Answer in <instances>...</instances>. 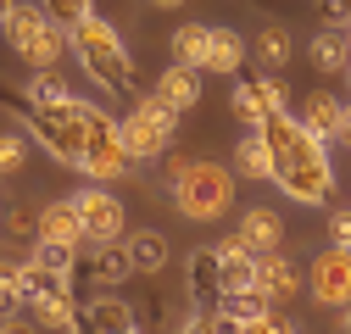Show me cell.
Masks as SVG:
<instances>
[{"instance_id": "obj_18", "label": "cell", "mask_w": 351, "mask_h": 334, "mask_svg": "<svg viewBox=\"0 0 351 334\" xmlns=\"http://www.w3.org/2000/svg\"><path fill=\"white\" fill-rule=\"evenodd\" d=\"M306 56H313L318 73H351V28H324L313 34V45H306Z\"/></svg>"}, {"instance_id": "obj_22", "label": "cell", "mask_w": 351, "mask_h": 334, "mask_svg": "<svg viewBox=\"0 0 351 334\" xmlns=\"http://www.w3.org/2000/svg\"><path fill=\"white\" fill-rule=\"evenodd\" d=\"M340 117H346V106H340L329 90L306 95V106H301V123H306L313 134H324V140H340Z\"/></svg>"}, {"instance_id": "obj_35", "label": "cell", "mask_w": 351, "mask_h": 334, "mask_svg": "<svg viewBox=\"0 0 351 334\" xmlns=\"http://www.w3.org/2000/svg\"><path fill=\"white\" fill-rule=\"evenodd\" d=\"M346 201H351V195H346Z\"/></svg>"}, {"instance_id": "obj_28", "label": "cell", "mask_w": 351, "mask_h": 334, "mask_svg": "<svg viewBox=\"0 0 351 334\" xmlns=\"http://www.w3.org/2000/svg\"><path fill=\"white\" fill-rule=\"evenodd\" d=\"M39 6H45V12H51V17H56V23L67 28V34H73V28L84 23V17L95 12V0H39Z\"/></svg>"}, {"instance_id": "obj_31", "label": "cell", "mask_w": 351, "mask_h": 334, "mask_svg": "<svg viewBox=\"0 0 351 334\" xmlns=\"http://www.w3.org/2000/svg\"><path fill=\"white\" fill-rule=\"evenodd\" d=\"M324 28H351V0H318Z\"/></svg>"}, {"instance_id": "obj_7", "label": "cell", "mask_w": 351, "mask_h": 334, "mask_svg": "<svg viewBox=\"0 0 351 334\" xmlns=\"http://www.w3.org/2000/svg\"><path fill=\"white\" fill-rule=\"evenodd\" d=\"M173 129H179V112H167L156 95H145L134 112L123 117V134H128V151H134V162H156V156H167Z\"/></svg>"}, {"instance_id": "obj_21", "label": "cell", "mask_w": 351, "mask_h": 334, "mask_svg": "<svg viewBox=\"0 0 351 334\" xmlns=\"http://www.w3.org/2000/svg\"><path fill=\"white\" fill-rule=\"evenodd\" d=\"M240 67H245V39L234 28L212 23V34H206V73H240Z\"/></svg>"}, {"instance_id": "obj_2", "label": "cell", "mask_w": 351, "mask_h": 334, "mask_svg": "<svg viewBox=\"0 0 351 334\" xmlns=\"http://www.w3.org/2000/svg\"><path fill=\"white\" fill-rule=\"evenodd\" d=\"M167 195H173V206H179V218L217 223V218H229V206H234V173H229V167H217V162L190 156L179 167V179L167 184Z\"/></svg>"}, {"instance_id": "obj_34", "label": "cell", "mask_w": 351, "mask_h": 334, "mask_svg": "<svg viewBox=\"0 0 351 334\" xmlns=\"http://www.w3.org/2000/svg\"><path fill=\"white\" fill-rule=\"evenodd\" d=\"M151 6H184V0H151Z\"/></svg>"}, {"instance_id": "obj_26", "label": "cell", "mask_w": 351, "mask_h": 334, "mask_svg": "<svg viewBox=\"0 0 351 334\" xmlns=\"http://www.w3.org/2000/svg\"><path fill=\"white\" fill-rule=\"evenodd\" d=\"M28 101H39V106H62V101H78V95H73V84H67L62 73L39 67V73L28 78Z\"/></svg>"}, {"instance_id": "obj_17", "label": "cell", "mask_w": 351, "mask_h": 334, "mask_svg": "<svg viewBox=\"0 0 351 334\" xmlns=\"http://www.w3.org/2000/svg\"><path fill=\"white\" fill-rule=\"evenodd\" d=\"M123 245H128V257H134V273H145V279H156L167 268V257H173L162 229H134V234H123Z\"/></svg>"}, {"instance_id": "obj_32", "label": "cell", "mask_w": 351, "mask_h": 334, "mask_svg": "<svg viewBox=\"0 0 351 334\" xmlns=\"http://www.w3.org/2000/svg\"><path fill=\"white\" fill-rule=\"evenodd\" d=\"M329 240H335V245H351V201L329 212Z\"/></svg>"}, {"instance_id": "obj_12", "label": "cell", "mask_w": 351, "mask_h": 334, "mask_svg": "<svg viewBox=\"0 0 351 334\" xmlns=\"http://www.w3.org/2000/svg\"><path fill=\"white\" fill-rule=\"evenodd\" d=\"M256 290H262V296H268L274 307L295 301V290H301V273H295V262L285 257V250H262V257H256Z\"/></svg>"}, {"instance_id": "obj_8", "label": "cell", "mask_w": 351, "mask_h": 334, "mask_svg": "<svg viewBox=\"0 0 351 334\" xmlns=\"http://www.w3.org/2000/svg\"><path fill=\"white\" fill-rule=\"evenodd\" d=\"M306 290H313V301H324V307H351V245H324L318 257H313V268H306Z\"/></svg>"}, {"instance_id": "obj_23", "label": "cell", "mask_w": 351, "mask_h": 334, "mask_svg": "<svg viewBox=\"0 0 351 334\" xmlns=\"http://www.w3.org/2000/svg\"><path fill=\"white\" fill-rule=\"evenodd\" d=\"M206 34L212 23H184V28H173V62H190L206 73Z\"/></svg>"}, {"instance_id": "obj_27", "label": "cell", "mask_w": 351, "mask_h": 334, "mask_svg": "<svg viewBox=\"0 0 351 334\" xmlns=\"http://www.w3.org/2000/svg\"><path fill=\"white\" fill-rule=\"evenodd\" d=\"M256 90H262V101H268V123H274V117H285V112H295V106H290V90H285V78H279L274 67H262Z\"/></svg>"}, {"instance_id": "obj_11", "label": "cell", "mask_w": 351, "mask_h": 334, "mask_svg": "<svg viewBox=\"0 0 351 334\" xmlns=\"http://www.w3.org/2000/svg\"><path fill=\"white\" fill-rule=\"evenodd\" d=\"M34 240H51V245H73V250H84L90 245V234H84V212H78V201L67 195V201H45L39 206V234Z\"/></svg>"}, {"instance_id": "obj_25", "label": "cell", "mask_w": 351, "mask_h": 334, "mask_svg": "<svg viewBox=\"0 0 351 334\" xmlns=\"http://www.w3.org/2000/svg\"><path fill=\"white\" fill-rule=\"evenodd\" d=\"M229 106H234V117L245 123V129H268V101H262L256 78H251V84H234V90H229Z\"/></svg>"}, {"instance_id": "obj_16", "label": "cell", "mask_w": 351, "mask_h": 334, "mask_svg": "<svg viewBox=\"0 0 351 334\" xmlns=\"http://www.w3.org/2000/svg\"><path fill=\"white\" fill-rule=\"evenodd\" d=\"M234 173L240 179H274V140H268V129H245L234 140Z\"/></svg>"}, {"instance_id": "obj_6", "label": "cell", "mask_w": 351, "mask_h": 334, "mask_svg": "<svg viewBox=\"0 0 351 334\" xmlns=\"http://www.w3.org/2000/svg\"><path fill=\"white\" fill-rule=\"evenodd\" d=\"M84 112H90V140H84V162L78 173L95 179V184H117L128 167H134V151H128V134H123V117L101 112L84 101Z\"/></svg>"}, {"instance_id": "obj_15", "label": "cell", "mask_w": 351, "mask_h": 334, "mask_svg": "<svg viewBox=\"0 0 351 334\" xmlns=\"http://www.w3.org/2000/svg\"><path fill=\"white\" fill-rule=\"evenodd\" d=\"M84 323H90L95 334H134V329H140V318L128 312V301L112 296V290H101V296L84 301Z\"/></svg>"}, {"instance_id": "obj_1", "label": "cell", "mask_w": 351, "mask_h": 334, "mask_svg": "<svg viewBox=\"0 0 351 334\" xmlns=\"http://www.w3.org/2000/svg\"><path fill=\"white\" fill-rule=\"evenodd\" d=\"M274 140V184L295 201V206H329L335 195V167H329V140L313 134L295 112L268 123Z\"/></svg>"}, {"instance_id": "obj_3", "label": "cell", "mask_w": 351, "mask_h": 334, "mask_svg": "<svg viewBox=\"0 0 351 334\" xmlns=\"http://www.w3.org/2000/svg\"><path fill=\"white\" fill-rule=\"evenodd\" d=\"M73 56H78V67L90 73L101 90H128V84H134V62H128V45H123L117 23H106L101 12H90V17L73 28Z\"/></svg>"}, {"instance_id": "obj_9", "label": "cell", "mask_w": 351, "mask_h": 334, "mask_svg": "<svg viewBox=\"0 0 351 334\" xmlns=\"http://www.w3.org/2000/svg\"><path fill=\"white\" fill-rule=\"evenodd\" d=\"M73 201H78V212H84V234H90V245L123 240V201H117L112 184H95L90 179V190H78Z\"/></svg>"}, {"instance_id": "obj_29", "label": "cell", "mask_w": 351, "mask_h": 334, "mask_svg": "<svg viewBox=\"0 0 351 334\" xmlns=\"http://www.w3.org/2000/svg\"><path fill=\"white\" fill-rule=\"evenodd\" d=\"M0 290H6V312H17L28 301V268L23 262H6V273H0Z\"/></svg>"}, {"instance_id": "obj_24", "label": "cell", "mask_w": 351, "mask_h": 334, "mask_svg": "<svg viewBox=\"0 0 351 334\" xmlns=\"http://www.w3.org/2000/svg\"><path fill=\"white\" fill-rule=\"evenodd\" d=\"M290 56H295L290 28H262V34H256V62H262V67L285 73V67H290Z\"/></svg>"}, {"instance_id": "obj_30", "label": "cell", "mask_w": 351, "mask_h": 334, "mask_svg": "<svg viewBox=\"0 0 351 334\" xmlns=\"http://www.w3.org/2000/svg\"><path fill=\"white\" fill-rule=\"evenodd\" d=\"M23 162H28V145H23V134H6L0 140V173H23Z\"/></svg>"}, {"instance_id": "obj_14", "label": "cell", "mask_w": 351, "mask_h": 334, "mask_svg": "<svg viewBox=\"0 0 351 334\" xmlns=\"http://www.w3.org/2000/svg\"><path fill=\"white\" fill-rule=\"evenodd\" d=\"M234 234L251 250H279L285 245V218L274 212V206H245V212L234 218Z\"/></svg>"}, {"instance_id": "obj_20", "label": "cell", "mask_w": 351, "mask_h": 334, "mask_svg": "<svg viewBox=\"0 0 351 334\" xmlns=\"http://www.w3.org/2000/svg\"><path fill=\"white\" fill-rule=\"evenodd\" d=\"M190 296L206 301V307L223 301V268H217V245H206V250H195V257H190Z\"/></svg>"}, {"instance_id": "obj_5", "label": "cell", "mask_w": 351, "mask_h": 334, "mask_svg": "<svg viewBox=\"0 0 351 334\" xmlns=\"http://www.w3.org/2000/svg\"><path fill=\"white\" fill-rule=\"evenodd\" d=\"M28 134L62 167H78L84 162V140H90V112H84V101H62V106L28 101Z\"/></svg>"}, {"instance_id": "obj_13", "label": "cell", "mask_w": 351, "mask_h": 334, "mask_svg": "<svg viewBox=\"0 0 351 334\" xmlns=\"http://www.w3.org/2000/svg\"><path fill=\"white\" fill-rule=\"evenodd\" d=\"M128 273H134V257H128V245L112 240V245H95L90 257H84V279H90L95 290H117Z\"/></svg>"}, {"instance_id": "obj_33", "label": "cell", "mask_w": 351, "mask_h": 334, "mask_svg": "<svg viewBox=\"0 0 351 334\" xmlns=\"http://www.w3.org/2000/svg\"><path fill=\"white\" fill-rule=\"evenodd\" d=\"M340 329H346V334H351V307H340Z\"/></svg>"}, {"instance_id": "obj_19", "label": "cell", "mask_w": 351, "mask_h": 334, "mask_svg": "<svg viewBox=\"0 0 351 334\" xmlns=\"http://www.w3.org/2000/svg\"><path fill=\"white\" fill-rule=\"evenodd\" d=\"M28 312H34V323H39V329H62V334L90 329V323H84V307L73 301V290H67V296H34V301H28Z\"/></svg>"}, {"instance_id": "obj_4", "label": "cell", "mask_w": 351, "mask_h": 334, "mask_svg": "<svg viewBox=\"0 0 351 334\" xmlns=\"http://www.w3.org/2000/svg\"><path fill=\"white\" fill-rule=\"evenodd\" d=\"M6 45L28 62V67H56L62 51L73 45V34L45 12V6H23V0H6Z\"/></svg>"}, {"instance_id": "obj_10", "label": "cell", "mask_w": 351, "mask_h": 334, "mask_svg": "<svg viewBox=\"0 0 351 334\" xmlns=\"http://www.w3.org/2000/svg\"><path fill=\"white\" fill-rule=\"evenodd\" d=\"M151 95L167 106V112H195L201 106V95H206V84H201V67H190V62H167L162 73H156V84H151Z\"/></svg>"}]
</instances>
